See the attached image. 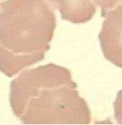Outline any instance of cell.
Instances as JSON below:
<instances>
[{
	"label": "cell",
	"mask_w": 122,
	"mask_h": 125,
	"mask_svg": "<svg viewBox=\"0 0 122 125\" xmlns=\"http://www.w3.org/2000/svg\"><path fill=\"white\" fill-rule=\"evenodd\" d=\"M99 34L105 57L112 63L121 66V6L108 11Z\"/></svg>",
	"instance_id": "3"
},
{
	"label": "cell",
	"mask_w": 122,
	"mask_h": 125,
	"mask_svg": "<svg viewBox=\"0 0 122 125\" xmlns=\"http://www.w3.org/2000/svg\"><path fill=\"white\" fill-rule=\"evenodd\" d=\"M9 101L24 124H89L91 111L70 71L49 63L24 70L10 85Z\"/></svg>",
	"instance_id": "1"
},
{
	"label": "cell",
	"mask_w": 122,
	"mask_h": 125,
	"mask_svg": "<svg viewBox=\"0 0 122 125\" xmlns=\"http://www.w3.org/2000/svg\"><path fill=\"white\" fill-rule=\"evenodd\" d=\"M63 20L84 24L93 18L96 11L95 0H50Z\"/></svg>",
	"instance_id": "4"
},
{
	"label": "cell",
	"mask_w": 122,
	"mask_h": 125,
	"mask_svg": "<svg viewBox=\"0 0 122 125\" xmlns=\"http://www.w3.org/2000/svg\"><path fill=\"white\" fill-rule=\"evenodd\" d=\"M50 0H5L0 5V71L9 77L44 58L56 28Z\"/></svg>",
	"instance_id": "2"
},
{
	"label": "cell",
	"mask_w": 122,
	"mask_h": 125,
	"mask_svg": "<svg viewBox=\"0 0 122 125\" xmlns=\"http://www.w3.org/2000/svg\"><path fill=\"white\" fill-rule=\"evenodd\" d=\"M95 2L101 8L102 16L108 11L121 6V0H95Z\"/></svg>",
	"instance_id": "5"
}]
</instances>
